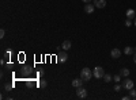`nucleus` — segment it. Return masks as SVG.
I'll return each instance as SVG.
<instances>
[{
    "instance_id": "nucleus-1",
    "label": "nucleus",
    "mask_w": 136,
    "mask_h": 100,
    "mask_svg": "<svg viewBox=\"0 0 136 100\" xmlns=\"http://www.w3.org/2000/svg\"><path fill=\"white\" fill-rule=\"evenodd\" d=\"M93 72H91V69L89 68H84V69H82V72H80V77L84 80V81H89V80L93 77Z\"/></svg>"
},
{
    "instance_id": "nucleus-2",
    "label": "nucleus",
    "mask_w": 136,
    "mask_h": 100,
    "mask_svg": "<svg viewBox=\"0 0 136 100\" xmlns=\"http://www.w3.org/2000/svg\"><path fill=\"white\" fill-rule=\"evenodd\" d=\"M93 74H94L95 79H104L105 70H104V68H101V66H95L94 70H93Z\"/></svg>"
},
{
    "instance_id": "nucleus-3",
    "label": "nucleus",
    "mask_w": 136,
    "mask_h": 100,
    "mask_svg": "<svg viewBox=\"0 0 136 100\" xmlns=\"http://www.w3.org/2000/svg\"><path fill=\"white\" fill-rule=\"evenodd\" d=\"M123 88L124 89H127V91H129V89H132L133 88V81L132 80H129L128 77H125V80H123Z\"/></svg>"
},
{
    "instance_id": "nucleus-4",
    "label": "nucleus",
    "mask_w": 136,
    "mask_h": 100,
    "mask_svg": "<svg viewBox=\"0 0 136 100\" xmlns=\"http://www.w3.org/2000/svg\"><path fill=\"white\" fill-rule=\"evenodd\" d=\"M76 95H78V97L84 99V97L87 96V91H86L83 87H79V88H78V91H76Z\"/></svg>"
},
{
    "instance_id": "nucleus-5",
    "label": "nucleus",
    "mask_w": 136,
    "mask_h": 100,
    "mask_svg": "<svg viewBox=\"0 0 136 100\" xmlns=\"http://www.w3.org/2000/svg\"><path fill=\"white\" fill-rule=\"evenodd\" d=\"M83 81H84V80L83 79H74V80H72V87H74V88H79V87H82V85H83Z\"/></svg>"
},
{
    "instance_id": "nucleus-6",
    "label": "nucleus",
    "mask_w": 136,
    "mask_h": 100,
    "mask_svg": "<svg viewBox=\"0 0 136 100\" xmlns=\"http://www.w3.org/2000/svg\"><path fill=\"white\" fill-rule=\"evenodd\" d=\"M94 6L97 8H105L106 7V0H94Z\"/></svg>"
},
{
    "instance_id": "nucleus-7",
    "label": "nucleus",
    "mask_w": 136,
    "mask_h": 100,
    "mask_svg": "<svg viewBox=\"0 0 136 100\" xmlns=\"http://www.w3.org/2000/svg\"><path fill=\"white\" fill-rule=\"evenodd\" d=\"M94 9H95V6H94V4H90V3H86V4H84V11H86L87 14L94 12Z\"/></svg>"
},
{
    "instance_id": "nucleus-8",
    "label": "nucleus",
    "mask_w": 136,
    "mask_h": 100,
    "mask_svg": "<svg viewBox=\"0 0 136 100\" xmlns=\"http://www.w3.org/2000/svg\"><path fill=\"white\" fill-rule=\"evenodd\" d=\"M110 55H112V58H116V60H117V58H120L121 51L117 49V47H116V49H113V50L110 51Z\"/></svg>"
},
{
    "instance_id": "nucleus-9",
    "label": "nucleus",
    "mask_w": 136,
    "mask_h": 100,
    "mask_svg": "<svg viewBox=\"0 0 136 100\" xmlns=\"http://www.w3.org/2000/svg\"><path fill=\"white\" fill-rule=\"evenodd\" d=\"M57 58H59V62H63V64H64L65 61L68 60V55H67V53H60L59 55H57Z\"/></svg>"
},
{
    "instance_id": "nucleus-10",
    "label": "nucleus",
    "mask_w": 136,
    "mask_h": 100,
    "mask_svg": "<svg viewBox=\"0 0 136 100\" xmlns=\"http://www.w3.org/2000/svg\"><path fill=\"white\" fill-rule=\"evenodd\" d=\"M135 15H136V11H135V9H132V8L127 9V18H128V19H133Z\"/></svg>"
},
{
    "instance_id": "nucleus-11",
    "label": "nucleus",
    "mask_w": 136,
    "mask_h": 100,
    "mask_svg": "<svg viewBox=\"0 0 136 100\" xmlns=\"http://www.w3.org/2000/svg\"><path fill=\"white\" fill-rule=\"evenodd\" d=\"M124 53L127 54V55H131V54L135 53V49H133V47H131V46H127V47L124 49Z\"/></svg>"
},
{
    "instance_id": "nucleus-12",
    "label": "nucleus",
    "mask_w": 136,
    "mask_h": 100,
    "mask_svg": "<svg viewBox=\"0 0 136 100\" xmlns=\"http://www.w3.org/2000/svg\"><path fill=\"white\" fill-rule=\"evenodd\" d=\"M61 47H63V50L71 49V41H64V42H63V45H61Z\"/></svg>"
},
{
    "instance_id": "nucleus-13",
    "label": "nucleus",
    "mask_w": 136,
    "mask_h": 100,
    "mask_svg": "<svg viewBox=\"0 0 136 100\" xmlns=\"http://www.w3.org/2000/svg\"><path fill=\"white\" fill-rule=\"evenodd\" d=\"M120 74L123 76V77H128V76H129V69H128V68H124V69H121Z\"/></svg>"
},
{
    "instance_id": "nucleus-14",
    "label": "nucleus",
    "mask_w": 136,
    "mask_h": 100,
    "mask_svg": "<svg viewBox=\"0 0 136 100\" xmlns=\"http://www.w3.org/2000/svg\"><path fill=\"white\" fill-rule=\"evenodd\" d=\"M129 97L131 99H136V89H129Z\"/></svg>"
},
{
    "instance_id": "nucleus-15",
    "label": "nucleus",
    "mask_w": 136,
    "mask_h": 100,
    "mask_svg": "<svg viewBox=\"0 0 136 100\" xmlns=\"http://www.w3.org/2000/svg\"><path fill=\"white\" fill-rule=\"evenodd\" d=\"M104 80H105V81H106V83H110V81H112V80H113V77H112V76H110V74H108V73H106V74L104 76Z\"/></svg>"
},
{
    "instance_id": "nucleus-16",
    "label": "nucleus",
    "mask_w": 136,
    "mask_h": 100,
    "mask_svg": "<svg viewBox=\"0 0 136 100\" xmlns=\"http://www.w3.org/2000/svg\"><path fill=\"white\" fill-rule=\"evenodd\" d=\"M121 88H123V85H120L118 83H116L114 88H113V91H116V92H120V91H121Z\"/></svg>"
},
{
    "instance_id": "nucleus-17",
    "label": "nucleus",
    "mask_w": 136,
    "mask_h": 100,
    "mask_svg": "<svg viewBox=\"0 0 136 100\" xmlns=\"http://www.w3.org/2000/svg\"><path fill=\"white\" fill-rule=\"evenodd\" d=\"M38 85H40L41 88H46V85H48V83L45 81V80H40V83H38Z\"/></svg>"
},
{
    "instance_id": "nucleus-18",
    "label": "nucleus",
    "mask_w": 136,
    "mask_h": 100,
    "mask_svg": "<svg viewBox=\"0 0 136 100\" xmlns=\"http://www.w3.org/2000/svg\"><path fill=\"white\" fill-rule=\"evenodd\" d=\"M121 77H123L121 74H116L114 77H113V80H114L116 83H120V81H121Z\"/></svg>"
},
{
    "instance_id": "nucleus-19",
    "label": "nucleus",
    "mask_w": 136,
    "mask_h": 100,
    "mask_svg": "<svg viewBox=\"0 0 136 100\" xmlns=\"http://www.w3.org/2000/svg\"><path fill=\"white\" fill-rule=\"evenodd\" d=\"M125 26H127V27L132 26V22H131V19H127V20H125Z\"/></svg>"
},
{
    "instance_id": "nucleus-20",
    "label": "nucleus",
    "mask_w": 136,
    "mask_h": 100,
    "mask_svg": "<svg viewBox=\"0 0 136 100\" xmlns=\"http://www.w3.org/2000/svg\"><path fill=\"white\" fill-rule=\"evenodd\" d=\"M4 35H6V31H4V28H2L0 30V38H4Z\"/></svg>"
},
{
    "instance_id": "nucleus-21",
    "label": "nucleus",
    "mask_w": 136,
    "mask_h": 100,
    "mask_svg": "<svg viewBox=\"0 0 136 100\" xmlns=\"http://www.w3.org/2000/svg\"><path fill=\"white\" fill-rule=\"evenodd\" d=\"M82 2H83V3H91L93 0H82Z\"/></svg>"
},
{
    "instance_id": "nucleus-22",
    "label": "nucleus",
    "mask_w": 136,
    "mask_h": 100,
    "mask_svg": "<svg viewBox=\"0 0 136 100\" xmlns=\"http://www.w3.org/2000/svg\"><path fill=\"white\" fill-rule=\"evenodd\" d=\"M133 61H135V64H136V53H135V55H133Z\"/></svg>"
},
{
    "instance_id": "nucleus-23",
    "label": "nucleus",
    "mask_w": 136,
    "mask_h": 100,
    "mask_svg": "<svg viewBox=\"0 0 136 100\" xmlns=\"http://www.w3.org/2000/svg\"><path fill=\"white\" fill-rule=\"evenodd\" d=\"M135 26H136V18H135Z\"/></svg>"
},
{
    "instance_id": "nucleus-24",
    "label": "nucleus",
    "mask_w": 136,
    "mask_h": 100,
    "mask_svg": "<svg viewBox=\"0 0 136 100\" xmlns=\"http://www.w3.org/2000/svg\"><path fill=\"white\" fill-rule=\"evenodd\" d=\"M135 53H136V47H135Z\"/></svg>"
}]
</instances>
